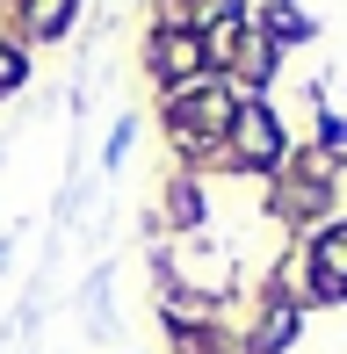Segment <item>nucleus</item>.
I'll return each instance as SVG.
<instances>
[{
    "mask_svg": "<svg viewBox=\"0 0 347 354\" xmlns=\"http://www.w3.org/2000/svg\"><path fill=\"white\" fill-rule=\"evenodd\" d=\"M66 15H73V0H29V22L51 37V29H66Z\"/></svg>",
    "mask_w": 347,
    "mask_h": 354,
    "instance_id": "obj_5",
    "label": "nucleus"
},
{
    "mask_svg": "<svg viewBox=\"0 0 347 354\" xmlns=\"http://www.w3.org/2000/svg\"><path fill=\"white\" fill-rule=\"evenodd\" d=\"M290 326H297L290 311H275V318H268V326H261V354H275L282 340H290Z\"/></svg>",
    "mask_w": 347,
    "mask_h": 354,
    "instance_id": "obj_7",
    "label": "nucleus"
},
{
    "mask_svg": "<svg viewBox=\"0 0 347 354\" xmlns=\"http://www.w3.org/2000/svg\"><path fill=\"white\" fill-rule=\"evenodd\" d=\"M15 80H22V58H15V51H0V94H8Z\"/></svg>",
    "mask_w": 347,
    "mask_h": 354,
    "instance_id": "obj_8",
    "label": "nucleus"
},
{
    "mask_svg": "<svg viewBox=\"0 0 347 354\" xmlns=\"http://www.w3.org/2000/svg\"><path fill=\"white\" fill-rule=\"evenodd\" d=\"M232 131H239V159H246V167H275L282 138H275V116H268L261 102H246L239 116H232Z\"/></svg>",
    "mask_w": 347,
    "mask_h": 354,
    "instance_id": "obj_1",
    "label": "nucleus"
},
{
    "mask_svg": "<svg viewBox=\"0 0 347 354\" xmlns=\"http://www.w3.org/2000/svg\"><path fill=\"white\" fill-rule=\"evenodd\" d=\"M225 123H232V102H225V94H188V102H174V131H181L188 145L217 138Z\"/></svg>",
    "mask_w": 347,
    "mask_h": 354,
    "instance_id": "obj_2",
    "label": "nucleus"
},
{
    "mask_svg": "<svg viewBox=\"0 0 347 354\" xmlns=\"http://www.w3.org/2000/svg\"><path fill=\"white\" fill-rule=\"evenodd\" d=\"M203 37H160V73L167 80H196V66H203Z\"/></svg>",
    "mask_w": 347,
    "mask_h": 354,
    "instance_id": "obj_4",
    "label": "nucleus"
},
{
    "mask_svg": "<svg viewBox=\"0 0 347 354\" xmlns=\"http://www.w3.org/2000/svg\"><path fill=\"white\" fill-rule=\"evenodd\" d=\"M319 282H326V297H347V224H333L319 239Z\"/></svg>",
    "mask_w": 347,
    "mask_h": 354,
    "instance_id": "obj_3",
    "label": "nucleus"
},
{
    "mask_svg": "<svg viewBox=\"0 0 347 354\" xmlns=\"http://www.w3.org/2000/svg\"><path fill=\"white\" fill-rule=\"evenodd\" d=\"M268 29H275V37H311V22L297 8H268Z\"/></svg>",
    "mask_w": 347,
    "mask_h": 354,
    "instance_id": "obj_6",
    "label": "nucleus"
}]
</instances>
